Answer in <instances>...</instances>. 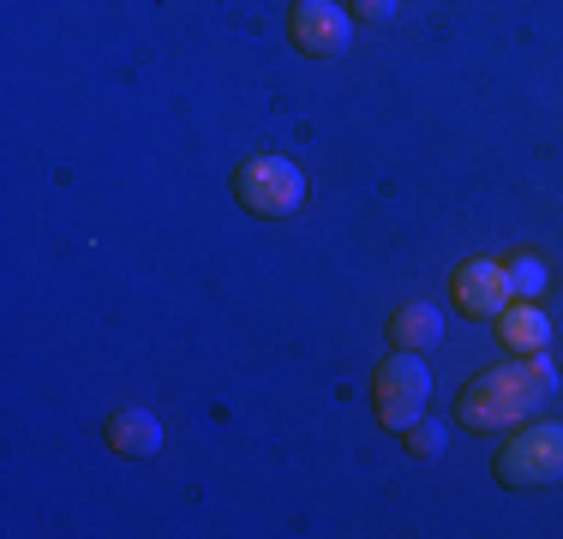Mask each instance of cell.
<instances>
[{
    "mask_svg": "<svg viewBox=\"0 0 563 539\" xmlns=\"http://www.w3.org/2000/svg\"><path fill=\"white\" fill-rule=\"evenodd\" d=\"M552 389H558V372L545 354H509L504 366L479 372L474 384L462 389L455 420L467 431H509V426L528 420V414H540L545 402H552Z\"/></svg>",
    "mask_w": 563,
    "mask_h": 539,
    "instance_id": "obj_1",
    "label": "cell"
},
{
    "mask_svg": "<svg viewBox=\"0 0 563 539\" xmlns=\"http://www.w3.org/2000/svg\"><path fill=\"white\" fill-rule=\"evenodd\" d=\"M234 198L252 216H264V222H282V216H294L306 205V174L294 168L288 156L258 151V156H246L234 168Z\"/></svg>",
    "mask_w": 563,
    "mask_h": 539,
    "instance_id": "obj_2",
    "label": "cell"
},
{
    "mask_svg": "<svg viewBox=\"0 0 563 539\" xmlns=\"http://www.w3.org/2000/svg\"><path fill=\"white\" fill-rule=\"evenodd\" d=\"M372 402H378V420L390 431H408L413 420H426V402H432V372L426 354L396 348L378 372H372Z\"/></svg>",
    "mask_w": 563,
    "mask_h": 539,
    "instance_id": "obj_3",
    "label": "cell"
},
{
    "mask_svg": "<svg viewBox=\"0 0 563 539\" xmlns=\"http://www.w3.org/2000/svg\"><path fill=\"white\" fill-rule=\"evenodd\" d=\"M558 480H563V426L558 420L521 426L498 450V485H509V492H540V485H558Z\"/></svg>",
    "mask_w": 563,
    "mask_h": 539,
    "instance_id": "obj_4",
    "label": "cell"
},
{
    "mask_svg": "<svg viewBox=\"0 0 563 539\" xmlns=\"http://www.w3.org/2000/svg\"><path fill=\"white\" fill-rule=\"evenodd\" d=\"M288 43L306 61H336L354 43V12H342L336 0H294L288 12Z\"/></svg>",
    "mask_w": 563,
    "mask_h": 539,
    "instance_id": "obj_5",
    "label": "cell"
},
{
    "mask_svg": "<svg viewBox=\"0 0 563 539\" xmlns=\"http://www.w3.org/2000/svg\"><path fill=\"white\" fill-rule=\"evenodd\" d=\"M450 300L462 306L467 318H498L504 306L516 300L504 258H467V264H455V276H450Z\"/></svg>",
    "mask_w": 563,
    "mask_h": 539,
    "instance_id": "obj_6",
    "label": "cell"
},
{
    "mask_svg": "<svg viewBox=\"0 0 563 539\" xmlns=\"http://www.w3.org/2000/svg\"><path fill=\"white\" fill-rule=\"evenodd\" d=\"M492 323L509 354H545V342H552V318L540 312V300H509Z\"/></svg>",
    "mask_w": 563,
    "mask_h": 539,
    "instance_id": "obj_7",
    "label": "cell"
},
{
    "mask_svg": "<svg viewBox=\"0 0 563 539\" xmlns=\"http://www.w3.org/2000/svg\"><path fill=\"white\" fill-rule=\"evenodd\" d=\"M390 336H396V348H413V354H432V348L444 342V312H438L432 300H408V306H396Z\"/></svg>",
    "mask_w": 563,
    "mask_h": 539,
    "instance_id": "obj_8",
    "label": "cell"
},
{
    "mask_svg": "<svg viewBox=\"0 0 563 539\" xmlns=\"http://www.w3.org/2000/svg\"><path fill=\"white\" fill-rule=\"evenodd\" d=\"M109 443H114L120 455H132V462H144V455L163 450V426H156V414H151V408H114Z\"/></svg>",
    "mask_w": 563,
    "mask_h": 539,
    "instance_id": "obj_9",
    "label": "cell"
},
{
    "mask_svg": "<svg viewBox=\"0 0 563 539\" xmlns=\"http://www.w3.org/2000/svg\"><path fill=\"white\" fill-rule=\"evenodd\" d=\"M504 270H509V288H516V300H540V294L552 288V270H545V258H533V252H516Z\"/></svg>",
    "mask_w": 563,
    "mask_h": 539,
    "instance_id": "obj_10",
    "label": "cell"
},
{
    "mask_svg": "<svg viewBox=\"0 0 563 539\" xmlns=\"http://www.w3.org/2000/svg\"><path fill=\"white\" fill-rule=\"evenodd\" d=\"M401 443H408V455H420V462H438V455H444V443H450V426L413 420L408 431H401Z\"/></svg>",
    "mask_w": 563,
    "mask_h": 539,
    "instance_id": "obj_11",
    "label": "cell"
},
{
    "mask_svg": "<svg viewBox=\"0 0 563 539\" xmlns=\"http://www.w3.org/2000/svg\"><path fill=\"white\" fill-rule=\"evenodd\" d=\"M396 12V0H354V19H366V24H384Z\"/></svg>",
    "mask_w": 563,
    "mask_h": 539,
    "instance_id": "obj_12",
    "label": "cell"
}]
</instances>
